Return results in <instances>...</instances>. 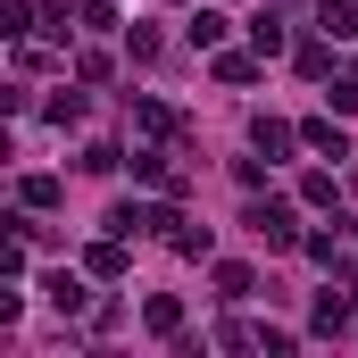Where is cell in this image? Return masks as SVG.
Here are the masks:
<instances>
[{
  "label": "cell",
  "instance_id": "obj_11",
  "mask_svg": "<svg viewBox=\"0 0 358 358\" xmlns=\"http://www.w3.org/2000/svg\"><path fill=\"white\" fill-rule=\"evenodd\" d=\"M176 250H183V259H208V225H183V217H176Z\"/></svg>",
  "mask_w": 358,
  "mask_h": 358
},
{
  "label": "cell",
  "instance_id": "obj_1",
  "mask_svg": "<svg viewBox=\"0 0 358 358\" xmlns=\"http://www.w3.org/2000/svg\"><path fill=\"white\" fill-rule=\"evenodd\" d=\"M242 225H250V234H259L267 250H292V242H300V225H292V208H283V200H259V208H250Z\"/></svg>",
  "mask_w": 358,
  "mask_h": 358
},
{
  "label": "cell",
  "instance_id": "obj_12",
  "mask_svg": "<svg viewBox=\"0 0 358 358\" xmlns=\"http://www.w3.org/2000/svg\"><path fill=\"white\" fill-rule=\"evenodd\" d=\"M0 34H34V8L25 0H0Z\"/></svg>",
  "mask_w": 358,
  "mask_h": 358
},
{
  "label": "cell",
  "instance_id": "obj_15",
  "mask_svg": "<svg viewBox=\"0 0 358 358\" xmlns=\"http://www.w3.org/2000/svg\"><path fill=\"white\" fill-rule=\"evenodd\" d=\"M217 292L225 300H250V267H217Z\"/></svg>",
  "mask_w": 358,
  "mask_h": 358
},
{
  "label": "cell",
  "instance_id": "obj_13",
  "mask_svg": "<svg viewBox=\"0 0 358 358\" xmlns=\"http://www.w3.org/2000/svg\"><path fill=\"white\" fill-rule=\"evenodd\" d=\"M192 42H208V50H217V42H225V17H217V8H200V17H192Z\"/></svg>",
  "mask_w": 358,
  "mask_h": 358
},
{
  "label": "cell",
  "instance_id": "obj_5",
  "mask_svg": "<svg viewBox=\"0 0 358 358\" xmlns=\"http://www.w3.org/2000/svg\"><path fill=\"white\" fill-rule=\"evenodd\" d=\"M308 142H317V150H334V159H350V142H342V125H334V117H308Z\"/></svg>",
  "mask_w": 358,
  "mask_h": 358
},
{
  "label": "cell",
  "instance_id": "obj_4",
  "mask_svg": "<svg viewBox=\"0 0 358 358\" xmlns=\"http://www.w3.org/2000/svg\"><path fill=\"white\" fill-rule=\"evenodd\" d=\"M250 76H259L250 50H225V59H217V84H250Z\"/></svg>",
  "mask_w": 358,
  "mask_h": 358
},
{
  "label": "cell",
  "instance_id": "obj_9",
  "mask_svg": "<svg viewBox=\"0 0 358 358\" xmlns=\"http://www.w3.org/2000/svg\"><path fill=\"white\" fill-rule=\"evenodd\" d=\"M134 125H142V134H176V117H167L159 100H134Z\"/></svg>",
  "mask_w": 358,
  "mask_h": 358
},
{
  "label": "cell",
  "instance_id": "obj_3",
  "mask_svg": "<svg viewBox=\"0 0 358 358\" xmlns=\"http://www.w3.org/2000/svg\"><path fill=\"white\" fill-rule=\"evenodd\" d=\"M250 142H259L267 159H283V150H292V125H283V117H259V125H250Z\"/></svg>",
  "mask_w": 358,
  "mask_h": 358
},
{
  "label": "cell",
  "instance_id": "obj_8",
  "mask_svg": "<svg viewBox=\"0 0 358 358\" xmlns=\"http://www.w3.org/2000/svg\"><path fill=\"white\" fill-rule=\"evenodd\" d=\"M250 50H259V59L283 50V25H275V17H250Z\"/></svg>",
  "mask_w": 358,
  "mask_h": 358
},
{
  "label": "cell",
  "instance_id": "obj_2",
  "mask_svg": "<svg viewBox=\"0 0 358 358\" xmlns=\"http://www.w3.org/2000/svg\"><path fill=\"white\" fill-rule=\"evenodd\" d=\"M350 317H358V300H334V292H325V300L308 308V325H317V334H334V342L350 334Z\"/></svg>",
  "mask_w": 358,
  "mask_h": 358
},
{
  "label": "cell",
  "instance_id": "obj_6",
  "mask_svg": "<svg viewBox=\"0 0 358 358\" xmlns=\"http://www.w3.org/2000/svg\"><path fill=\"white\" fill-rule=\"evenodd\" d=\"M50 308L76 317V308H84V283H76V275H50Z\"/></svg>",
  "mask_w": 358,
  "mask_h": 358
},
{
  "label": "cell",
  "instance_id": "obj_10",
  "mask_svg": "<svg viewBox=\"0 0 358 358\" xmlns=\"http://www.w3.org/2000/svg\"><path fill=\"white\" fill-rule=\"evenodd\" d=\"M25 208H59V176H25Z\"/></svg>",
  "mask_w": 358,
  "mask_h": 358
},
{
  "label": "cell",
  "instance_id": "obj_14",
  "mask_svg": "<svg viewBox=\"0 0 358 358\" xmlns=\"http://www.w3.org/2000/svg\"><path fill=\"white\" fill-rule=\"evenodd\" d=\"M142 317H150V334H176V325H183V308H176V300H150Z\"/></svg>",
  "mask_w": 358,
  "mask_h": 358
},
{
  "label": "cell",
  "instance_id": "obj_7",
  "mask_svg": "<svg viewBox=\"0 0 358 358\" xmlns=\"http://www.w3.org/2000/svg\"><path fill=\"white\" fill-rule=\"evenodd\" d=\"M117 242H125V234H117ZM117 242H100V250H92V275H100V283H117V275H125V250H117Z\"/></svg>",
  "mask_w": 358,
  "mask_h": 358
}]
</instances>
